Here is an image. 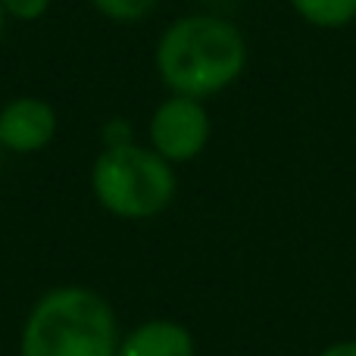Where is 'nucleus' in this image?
Masks as SVG:
<instances>
[{
	"label": "nucleus",
	"mask_w": 356,
	"mask_h": 356,
	"mask_svg": "<svg viewBox=\"0 0 356 356\" xmlns=\"http://www.w3.org/2000/svg\"><path fill=\"white\" fill-rule=\"evenodd\" d=\"M154 66L169 94L207 100L247 69V41L234 22L209 13L181 16L160 35Z\"/></svg>",
	"instance_id": "nucleus-1"
},
{
	"label": "nucleus",
	"mask_w": 356,
	"mask_h": 356,
	"mask_svg": "<svg viewBox=\"0 0 356 356\" xmlns=\"http://www.w3.org/2000/svg\"><path fill=\"white\" fill-rule=\"evenodd\" d=\"M119 322L106 297L81 284L47 291L22 322V356H116Z\"/></svg>",
	"instance_id": "nucleus-2"
},
{
	"label": "nucleus",
	"mask_w": 356,
	"mask_h": 356,
	"mask_svg": "<svg viewBox=\"0 0 356 356\" xmlns=\"http://www.w3.org/2000/svg\"><path fill=\"white\" fill-rule=\"evenodd\" d=\"M91 191L116 219L141 222L166 213L175 200V166L141 144H113L91 166Z\"/></svg>",
	"instance_id": "nucleus-3"
},
{
	"label": "nucleus",
	"mask_w": 356,
	"mask_h": 356,
	"mask_svg": "<svg viewBox=\"0 0 356 356\" xmlns=\"http://www.w3.org/2000/svg\"><path fill=\"white\" fill-rule=\"evenodd\" d=\"M209 135H213V122L203 100L178 97V94H169L147 122L150 150H156L172 166L197 160L207 150Z\"/></svg>",
	"instance_id": "nucleus-4"
},
{
	"label": "nucleus",
	"mask_w": 356,
	"mask_h": 356,
	"mask_svg": "<svg viewBox=\"0 0 356 356\" xmlns=\"http://www.w3.org/2000/svg\"><path fill=\"white\" fill-rule=\"evenodd\" d=\"M56 135V110L41 97H13L0 110V144L10 154H38Z\"/></svg>",
	"instance_id": "nucleus-5"
},
{
	"label": "nucleus",
	"mask_w": 356,
	"mask_h": 356,
	"mask_svg": "<svg viewBox=\"0 0 356 356\" xmlns=\"http://www.w3.org/2000/svg\"><path fill=\"white\" fill-rule=\"evenodd\" d=\"M116 356H197V347L181 322L150 319L122 334Z\"/></svg>",
	"instance_id": "nucleus-6"
},
{
	"label": "nucleus",
	"mask_w": 356,
	"mask_h": 356,
	"mask_svg": "<svg viewBox=\"0 0 356 356\" xmlns=\"http://www.w3.org/2000/svg\"><path fill=\"white\" fill-rule=\"evenodd\" d=\"M288 3L313 29H347L356 22V0H288Z\"/></svg>",
	"instance_id": "nucleus-7"
},
{
	"label": "nucleus",
	"mask_w": 356,
	"mask_h": 356,
	"mask_svg": "<svg viewBox=\"0 0 356 356\" xmlns=\"http://www.w3.org/2000/svg\"><path fill=\"white\" fill-rule=\"evenodd\" d=\"M160 0H91V6L106 16L110 22H122V25H131V22H141L144 16L154 13V6Z\"/></svg>",
	"instance_id": "nucleus-8"
},
{
	"label": "nucleus",
	"mask_w": 356,
	"mask_h": 356,
	"mask_svg": "<svg viewBox=\"0 0 356 356\" xmlns=\"http://www.w3.org/2000/svg\"><path fill=\"white\" fill-rule=\"evenodd\" d=\"M50 3L54 0H0L6 19H16V22H38L50 10Z\"/></svg>",
	"instance_id": "nucleus-9"
},
{
	"label": "nucleus",
	"mask_w": 356,
	"mask_h": 356,
	"mask_svg": "<svg viewBox=\"0 0 356 356\" xmlns=\"http://www.w3.org/2000/svg\"><path fill=\"white\" fill-rule=\"evenodd\" d=\"M319 356H356V341H341V344H332L328 350H322Z\"/></svg>",
	"instance_id": "nucleus-10"
},
{
	"label": "nucleus",
	"mask_w": 356,
	"mask_h": 356,
	"mask_svg": "<svg viewBox=\"0 0 356 356\" xmlns=\"http://www.w3.org/2000/svg\"><path fill=\"white\" fill-rule=\"evenodd\" d=\"M3 29H6V13H3V6H0V35H3Z\"/></svg>",
	"instance_id": "nucleus-11"
}]
</instances>
